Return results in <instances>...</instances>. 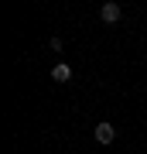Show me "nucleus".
<instances>
[{
  "label": "nucleus",
  "instance_id": "obj_1",
  "mask_svg": "<svg viewBox=\"0 0 147 154\" xmlns=\"http://www.w3.org/2000/svg\"><path fill=\"white\" fill-rule=\"evenodd\" d=\"M93 137H96V140L106 147V144H113V140H116V130H113V123H106V120H103V123H96Z\"/></svg>",
  "mask_w": 147,
  "mask_h": 154
},
{
  "label": "nucleus",
  "instance_id": "obj_2",
  "mask_svg": "<svg viewBox=\"0 0 147 154\" xmlns=\"http://www.w3.org/2000/svg\"><path fill=\"white\" fill-rule=\"evenodd\" d=\"M99 17H103L106 24H116V21H120V17H123V7L109 0V4H103V7H99Z\"/></svg>",
  "mask_w": 147,
  "mask_h": 154
},
{
  "label": "nucleus",
  "instance_id": "obj_3",
  "mask_svg": "<svg viewBox=\"0 0 147 154\" xmlns=\"http://www.w3.org/2000/svg\"><path fill=\"white\" fill-rule=\"evenodd\" d=\"M51 79H55V82H69V79H72V69L65 65V62H58V65L51 69Z\"/></svg>",
  "mask_w": 147,
  "mask_h": 154
}]
</instances>
